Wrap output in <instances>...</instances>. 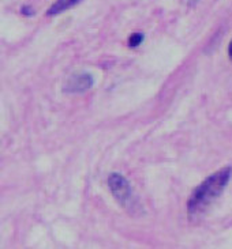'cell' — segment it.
I'll use <instances>...</instances> for the list:
<instances>
[{
  "mask_svg": "<svg viewBox=\"0 0 232 249\" xmlns=\"http://www.w3.org/2000/svg\"><path fill=\"white\" fill-rule=\"evenodd\" d=\"M232 168L225 166L218 172L205 178L204 181L193 191V194L187 200V213L190 218H195L204 214L211 207L213 202L223 194L225 187L231 180Z\"/></svg>",
  "mask_w": 232,
  "mask_h": 249,
  "instance_id": "obj_1",
  "label": "cell"
},
{
  "mask_svg": "<svg viewBox=\"0 0 232 249\" xmlns=\"http://www.w3.org/2000/svg\"><path fill=\"white\" fill-rule=\"evenodd\" d=\"M108 187L111 189V194L115 197L117 203L126 210L135 211L138 207V200L133 192V188L126 180V177L120 173H112L108 177Z\"/></svg>",
  "mask_w": 232,
  "mask_h": 249,
  "instance_id": "obj_2",
  "label": "cell"
},
{
  "mask_svg": "<svg viewBox=\"0 0 232 249\" xmlns=\"http://www.w3.org/2000/svg\"><path fill=\"white\" fill-rule=\"evenodd\" d=\"M93 83H95V79H93L92 74H89V72H82V74L71 76V78L66 82V85H64V91H66V93H71V94H74V93H83V91H86V90H89V89L92 88Z\"/></svg>",
  "mask_w": 232,
  "mask_h": 249,
  "instance_id": "obj_3",
  "label": "cell"
},
{
  "mask_svg": "<svg viewBox=\"0 0 232 249\" xmlns=\"http://www.w3.org/2000/svg\"><path fill=\"white\" fill-rule=\"evenodd\" d=\"M81 1L82 0H56L54 4L48 8L47 15L48 17H56V15L64 13L73 7L78 6Z\"/></svg>",
  "mask_w": 232,
  "mask_h": 249,
  "instance_id": "obj_4",
  "label": "cell"
},
{
  "mask_svg": "<svg viewBox=\"0 0 232 249\" xmlns=\"http://www.w3.org/2000/svg\"><path fill=\"white\" fill-rule=\"evenodd\" d=\"M143 34L141 33H134V34H131L129 37V47L130 48H136V47H139L141 44L143 42Z\"/></svg>",
  "mask_w": 232,
  "mask_h": 249,
  "instance_id": "obj_5",
  "label": "cell"
},
{
  "mask_svg": "<svg viewBox=\"0 0 232 249\" xmlns=\"http://www.w3.org/2000/svg\"><path fill=\"white\" fill-rule=\"evenodd\" d=\"M22 13L29 17V15H32V14H33V10H30V8H29V6H25L23 8H22Z\"/></svg>",
  "mask_w": 232,
  "mask_h": 249,
  "instance_id": "obj_6",
  "label": "cell"
},
{
  "mask_svg": "<svg viewBox=\"0 0 232 249\" xmlns=\"http://www.w3.org/2000/svg\"><path fill=\"white\" fill-rule=\"evenodd\" d=\"M228 56H230V59L232 60V41L230 42V45H228Z\"/></svg>",
  "mask_w": 232,
  "mask_h": 249,
  "instance_id": "obj_7",
  "label": "cell"
}]
</instances>
